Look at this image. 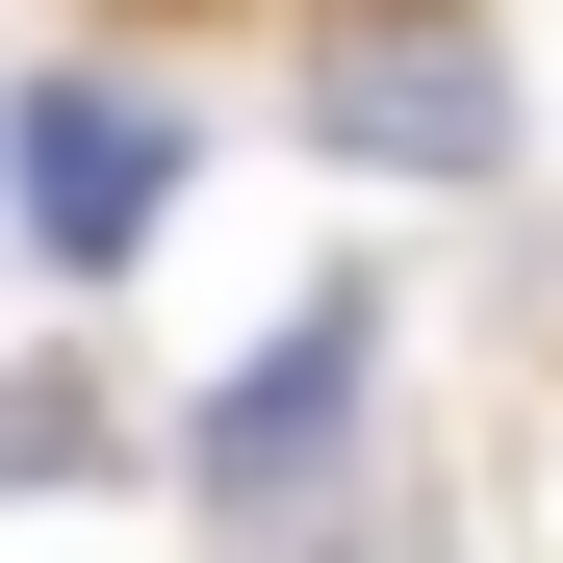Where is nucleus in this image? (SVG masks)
<instances>
[{
  "instance_id": "obj_1",
  "label": "nucleus",
  "mask_w": 563,
  "mask_h": 563,
  "mask_svg": "<svg viewBox=\"0 0 563 563\" xmlns=\"http://www.w3.org/2000/svg\"><path fill=\"white\" fill-rule=\"evenodd\" d=\"M358 410H385V282H308V308H282V333L231 358V385L179 410V512H206L231 563H282V538L333 512V461H358Z\"/></svg>"
},
{
  "instance_id": "obj_2",
  "label": "nucleus",
  "mask_w": 563,
  "mask_h": 563,
  "mask_svg": "<svg viewBox=\"0 0 563 563\" xmlns=\"http://www.w3.org/2000/svg\"><path fill=\"white\" fill-rule=\"evenodd\" d=\"M308 154L487 206V179L538 154V103H512V26H487V0H333V26H308Z\"/></svg>"
},
{
  "instance_id": "obj_4",
  "label": "nucleus",
  "mask_w": 563,
  "mask_h": 563,
  "mask_svg": "<svg viewBox=\"0 0 563 563\" xmlns=\"http://www.w3.org/2000/svg\"><path fill=\"white\" fill-rule=\"evenodd\" d=\"M77 461H129V410L77 358H0V487H77Z\"/></svg>"
},
{
  "instance_id": "obj_3",
  "label": "nucleus",
  "mask_w": 563,
  "mask_h": 563,
  "mask_svg": "<svg viewBox=\"0 0 563 563\" xmlns=\"http://www.w3.org/2000/svg\"><path fill=\"white\" fill-rule=\"evenodd\" d=\"M0 206H26L52 282H129V256L179 231V103H154V77H103V52L0 77Z\"/></svg>"
}]
</instances>
